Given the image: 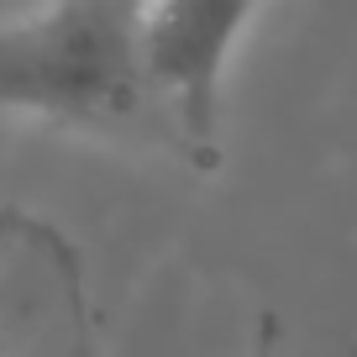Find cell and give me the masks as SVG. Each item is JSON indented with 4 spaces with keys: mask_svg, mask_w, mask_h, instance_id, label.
Here are the masks:
<instances>
[{
    "mask_svg": "<svg viewBox=\"0 0 357 357\" xmlns=\"http://www.w3.org/2000/svg\"><path fill=\"white\" fill-rule=\"evenodd\" d=\"M263 0H142V79L178 116L195 153L215 147L221 74Z\"/></svg>",
    "mask_w": 357,
    "mask_h": 357,
    "instance_id": "obj_2",
    "label": "cell"
},
{
    "mask_svg": "<svg viewBox=\"0 0 357 357\" xmlns=\"http://www.w3.org/2000/svg\"><path fill=\"white\" fill-rule=\"evenodd\" d=\"M247 357H279V326H273V315H263V326L252 331V352Z\"/></svg>",
    "mask_w": 357,
    "mask_h": 357,
    "instance_id": "obj_3",
    "label": "cell"
},
{
    "mask_svg": "<svg viewBox=\"0 0 357 357\" xmlns=\"http://www.w3.org/2000/svg\"><path fill=\"white\" fill-rule=\"evenodd\" d=\"M142 95V0H53L0 26V111L116 121Z\"/></svg>",
    "mask_w": 357,
    "mask_h": 357,
    "instance_id": "obj_1",
    "label": "cell"
}]
</instances>
